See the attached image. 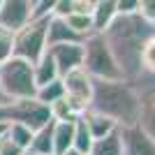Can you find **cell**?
I'll return each mask as SVG.
<instances>
[{"mask_svg":"<svg viewBox=\"0 0 155 155\" xmlns=\"http://www.w3.org/2000/svg\"><path fill=\"white\" fill-rule=\"evenodd\" d=\"M32 74H35V86H37V88L49 86V84H53V81H58V79H60L58 67H56V63H53V58H51V53H49V51L32 65Z\"/></svg>","mask_w":155,"mask_h":155,"instance_id":"cell-14","label":"cell"},{"mask_svg":"<svg viewBox=\"0 0 155 155\" xmlns=\"http://www.w3.org/2000/svg\"><path fill=\"white\" fill-rule=\"evenodd\" d=\"M118 16L116 0H95V9H93V32L102 35L107 28L114 23Z\"/></svg>","mask_w":155,"mask_h":155,"instance_id":"cell-13","label":"cell"},{"mask_svg":"<svg viewBox=\"0 0 155 155\" xmlns=\"http://www.w3.org/2000/svg\"><path fill=\"white\" fill-rule=\"evenodd\" d=\"M153 35H155L153 26L146 23L139 14H130V16L118 14L114 19V23L102 32L104 42L114 53L125 81H134L137 77H141V72H143L141 51Z\"/></svg>","mask_w":155,"mask_h":155,"instance_id":"cell-1","label":"cell"},{"mask_svg":"<svg viewBox=\"0 0 155 155\" xmlns=\"http://www.w3.org/2000/svg\"><path fill=\"white\" fill-rule=\"evenodd\" d=\"M93 143L95 141H93L91 132H88V127H86L84 118L79 116L77 120H74V146H72V150H77V153H81V155H91Z\"/></svg>","mask_w":155,"mask_h":155,"instance_id":"cell-18","label":"cell"},{"mask_svg":"<svg viewBox=\"0 0 155 155\" xmlns=\"http://www.w3.org/2000/svg\"><path fill=\"white\" fill-rule=\"evenodd\" d=\"M7 137V123H0V141Z\"/></svg>","mask_w":155,"mask_h":155,"instance_id":"cell-31","label":"cell"},{"mask_svg":"<svg viewBox=\"0 0 155 155\" xmlns=\"http://www.w3.org/2000/svg\"><path fill=\"white\" fill-rule=\"evenodd\" d=\"M53 63L58 67L60 79L67 77L70 72L84 67V44H58L49 49Z\"/></svg>","mask_w":155,"mask_h":155,"instance_id":"cell-9","label":"cell"},{"mask_svg":"<svg viewBox=\"0 0 155 155\" xmlns=\"http://www.w3.org/2000/svg\"><path fill=\"white\" fill-rule=\"evenodd\" d=\"M7 102H9V100L5 97V93H2V88H0V107H5Z\"/></svg>","mask_w":155,"mask_h":155,"instance_id":"cell-32","label":"cell"},{"mask_svg":"<svg viewBox=\"0 0 155 155\" xmlns=\"http://www.w3.org/2000/svg\"><path fill=\"white\" fill-rule=\"evenodd\" d=\"M32 0H2L0 5V30L16 35L30 23Z\"/></svg>","mask_w":155,"mask_h":155,"instance_id":"cell-8","label":"cell"},{"mask_svg":"<svg viewBox=\"0 0 155 155\" xmlns=\"http://www.w3.org/2000/svg\"><path fill=\"white\" fill-rule=\"evenodd\" d=\"M14 58V35L0 30V65L9 63Z\"/></svg>","mask_w":155,"mask_h":155,"instance_id":"cell-25","label":"cell"},{"mask_svg":"<svg viewBox=\"0 0 155 155\" xmlns=\"http://www.w3.org/2000/svg\"><path fill=\"white\" fill-rule=\"evenodd\" d=\"M81 70L93 81H123L125 79L102 35H91L84 42V67Z\"/></svg>","mask_w":155,"mask_h":155,"instance_id":"cell-3","label":"cell"},{"mask_svg":"<svg viewBox=\"0 0 155 155\" xmlns=\"http://www.w3.org/2000/svg\"><path fill=\"white\" fill-rule=\"evenodd\" d=\"M74 12V0H56L53 2V16L56 19H67Z\"/></svg>","mask_w":155,"mask_h":155,"instance_id":"cell-27","label":"cell"},{"mask_svg":"<svg viewBox=\"0 0 155 155\" xmlns=\"http://www.w3.org/2000/svg\"><path fill=\"white\" fill-rule=\"evenodd\" d=\"M63 97H65L63 79H58V81H53V84H49V86H42V88H37V95H35V100H37V102H42L44 107H51L53 102H58V100H63Z\"/></svg>","mask_w":155,"mask_h":155,"instance_id":"cell-20","label":"cell"},{"mask_svg":"<svg viewBox=\"0 0 155 155\" xmlns=\"http://www.w3.org/2000/svg\"><path fill=\"white\" fill-rule=\"evenodd\" d=\"M53 2L56 0H32V14L30 19L32 21H46L53 16Z\"/></svg>","mask_w":155,"mask_h":155,"instance_id":"cell-23","label":"cell"},{"mask_svg":"<svg viewBox=\"0 0 155 155\" xmlns=\"http://www.w3.org/2000/svg\"><path fill=\"white\" fill-rule=\"evenodd\" d=\"M74 146V120L53 123V155H67Z\"/></svg>","mask_w":155,"mask_h":155,"instance_id":"cell-15","label":"cell"},{"mask_svg":"<svg viewBox=\"0 0 155 155\" xmlns=\"http://www.w3.org/2000/svg\"><path fill=\"white\" fill-rule=\"evenodd\" d=\"M0 123H19L37 132L53 120L49 114V107L30 97V100H14V102H7L5 107H0Z\"/></svg>","mask_w":155,"mask_h":155,"instance_id":"cell-5","label":"cell"},{"mask_svg":"<svg viewBox=\"0 0 155 155\" xmlns=\"http://www.w3.org/2000/svg\"><path fill=\"white\" fill-rule=\"evenodd\" d=\"M91 155H123V139H120V130H116L114 134L104 137L100 141L93 143Z\"/></svg>","mask_w":155,"mask_h":155,"instance_id":"cell-17","label":"cell"},{"mask_svg":"<svg viewBox=\"0 0 155 155\" xmlns=\"http://www.w3.org/2000/svg\"><path fill=\"white\" fill-rule=\"evenodd\" d=\"M0 155H26V150L19 148L16 143H12V141L5 137V139L0 141Z\"/></svg>","mask_w":155,"mask_h":155,"instance_id":"cell-29","label":"cell"},{"mask_svg":"<svg viewBox=\"0 0 155 155\" xmlns=\"http://www.w3.org/2000/svg\"><path fill=\"white\" fill-rule=\"evenodd\" d=\"M65 23L72 28V30L77 32L81 39H88L91 35H95L93 32V16H86V14H77L72 12L67 19H65Z\"/></svg>","mask_w":155,"mask_h":155,"instance_id":"cell-21","label":"cell"},{"mask_svg":"<svg viewBox=\"0 0 155 155\" xmlns=\"http://www.w3.org/2000/svg\"><path fill=\"white\" fill-rule=\"evenodd\" d=\"M28 155H53V123L35 132Z\"/></svg>","mask_w":155,"mask_h":155,"instance_id":"cell-16","label":"cell"},{"mask_svg":"<svg viewBox=\"0 0 155 155\" xmlns=\"http://www.w3.org/2000/svg\"><path fill=\"white\" fill-rule=\"evenodd\" d=\"M46 28H49V19L30 21L23 30L16 32L14 35V58L26 60L30 65L37 63L46 53Z\"/></svg>","mask_w":155,"mask_h":155,"instance_id":"cell-6","label":"cell"},{"mask_svg":"<svg viewBox=\"0 0 155 155\" xmlns=\"http://www.w3.org/2000/svg\"><path fill=\"white\" fill-rule=\"evenodd\" d=\"M49 114H51V120L53 123H72V120H77V114L72 111V107L67 104V100H58V102H53L49 107Z\"/></svg>","mask_w":155,"mask_h":155,"instance_id":"cell-22","label":"cell"},{"mask_svg":"<svg viewBox=\"0 0 155 155\" xmlns=\"http://www.w3.org/2000/svg\"><path fill=\"white\" fill-rule=\"evenodd\" d=\"M139 16H141L146 23L153 26L155 23V0H139Z\"/></svg>","mask_w":155,"mask_h":155,"instance_id":"cell-26","label":"cell"},{"mask_svg":"<svg viewBox=\"0 0 155 155\" xmlns=\"http://www.w3.org/2000/svg\"><path fill=\"white\" fill-rule=\"evenodd\" d=\"M120 139H123V155H155V141L139 125L120 127Z\"/></svg>","mask_w":155,"mask_h":155,"instance_id":"cell-10","label":"cell"},{"mask_svg":"<svg viewBox=\"0 0 155 155\" xmlns=\"http://www.w3.org/2000/svg\"><path fill=\"white\" fill-rule=\"evenodd\" d=\"M141 70L148 74H155V35L146 42L141 51Z\"/></svg>","mask_w":155,"mask_h":155,"instance_id":"cell-24","label":"cell"},{"mask_svg":"<svg viewBox=\"0 0 155 155\" xmlns=\"http://www.w3.org/2000/svg\"><path fill=\"white\" fill-rule=\"evenodd\" d=\"M93 9H95V0H74V12L77 14L93 16Z\"/></svg>","mask_w":155,"mask_h":155,"instance_id":"cell-30","label":"cell"},{"mask_svg":"<svg viewBox=\"0 0 155 155\" xmlns=\"http://www.w3.org/2000/svg\"><path fill=\"white\" fill-rule=\"evenodd\" d=\"M84 123H86V127H88V132H91V137H93V141H100V139H104V137H109V134H114L116 130H120L111 118H107V116H102V114H97V111H86L84 116Z\"/></svg>","mask_w":155,"mask_h":155,"instance_id":"cell-12","label":"cell"},{"mask_svg":"<svg viewBox=\"0 0 155 155\" xmlns=\"http://www.w3.org/2000/svg\"><path fill=\"white\" fill-rule=\"evenodd\" d=\"M91 111L111 118L118 127H134L141 120V100L130 81H93Z\"/></svg>","mask_w":155,"mask_h":155,"instance_id":"cell-2","label":"cell"},{"mask_svg":"<svg viewBox=\"0 0 155 155\" xmlns=\"http://www.w3.org/2000/svg\"><path fill=\"white\" fill-rule=\"evenodd\" d=\"M116 9L120 16H130V14L139 12V0H116Z\"/></svg>","mask_w":155,"mask_h":155,"instance_id":"cell-28","label":"cell"},{"mask_svg":"<svg viewBox=\"0 0 155 155\" xmlns=\"http://www.w3.org/2000/svg\"><path fill=\"white\" fill-rule=\"evenodd\" d=\"M63 88H65V100L72 107V111L77 116H84L93 102V79L84 70H74L67 77H63Z\"/></svg>","mask_w":155,"mask_h":155,"instance_id":"cell-7","label":"cell"},{"mask_svg":"<svg viewBox=\"0 0 155 155\" xmlns=\"http://www.w3.org/2000/svg\"><path fill=\"white\" fill-rule=\"evenodd\" d=\"M32 137H35V132L30 127H26V125H19V123L7 125V139L12 143H16L19 148H23L26 155H28V148H30V143H32Z\"/></svg>","mask_w":155,"mask_h":155,"instance_id":"cell-19","label":"cell"},{"mask_svg":"<svg viewBox=\"0 0 155 155\" xmlns=\"http://www.w3.org/2000/svg\"><path fill=\"white\" fill-rule=\"evenodd\" d=\"M86 39H81L77 32L72 30L65 19H56L51 16L49 19V28H46V51L51 46H58V44H84Z\"/></svg>","mask_w":155,"mask_h":155,"instance_id":"cell-11","label":"cell"},{"mask_svg":"<svg viewBox=\"0 0 155 155\" xmlns=\"http://www.w3.org/2000/svg\"><path fill=\"white\" fill-rule=\"evenodd\" d=\"M0 88L9 102L14 100H30L37 95L32 65L26 60L12 58L9 63L0 65Z\"/></svg>","mask_w":155,"mask_h":155,"instance_id":"cell-4","label":"cell"},{"mask_svg":"<svg viewBox=\"0 0 155 155\" xmlns=\"http://www.w3.org/2000/svg\"><path fill=\"white\" fill-rule=\"evenodd\" d=\"M67 155H81V153H77V150H70V153H67Z\"/></svg>","mask_w":155,"mask_h":155,"instance_id":"cell-33","label":"cell"},{"mask_svg":"<svg viewBox=\"0 0 155 155\" xmlns=\"http://www.w3.org/2000/svg\"><path fill=\"white\" fill-rule=\"evenodd\" d=\"M0 5H2V0H0Z\"/></svg>","mask_w":155,"mask_h":155,"instance_id":"cell-34","label":"cell"}]
</instances>
